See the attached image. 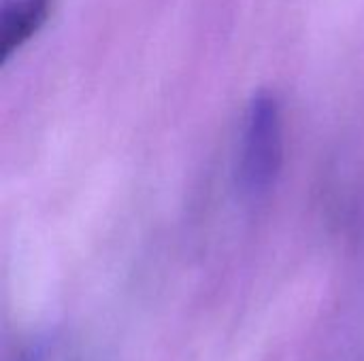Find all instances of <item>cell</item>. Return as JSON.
<instances>
[{"label": "cell", "mask_w": 364, "mask_h": 361, "mask_svg": "<svg viewBox=\"0 0 364 361\" xmlns=\"http://www.w3.org/2000/svg\"><path fill=\"white\" fill-rule=\"evenodd\" d=\"M53 0H0V62L6 64L45 26Z\"/></svg>", "instance_id": "obj_2"}, {"label": "cell", "mask_w": 364, "mask_h": 361, "mask_svg": "<svg viewBox=\"0 0 364 361\" xmlns=\"http://www.w3.org/2000/svg\"><path fill=\"white\" fill-rule=\"evenodd\" d=\"M286 157L282 102L271 91H258L245 111L237 179L250 198L267 196L279 181Z\"/></svg>", "instance_id": "obj_1"}]
</instances>
